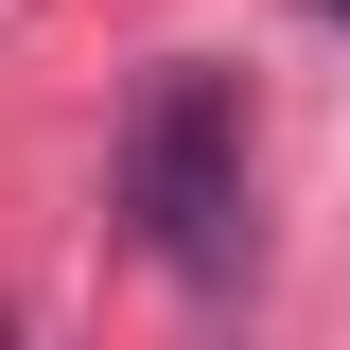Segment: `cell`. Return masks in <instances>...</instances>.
Listing matches in <instances>:
<instances>
[{
	"mask_svg": "<svg viewBox=\"0 0 350 350\" xmlns=\"http://www.w3.org/2000/svg\"><path fill=\"white\" fill-rule=\"evenodd\" d=\"M123 211H140V245L175 262V280H245V88L228 70H140V105H123Z\"/></svg>",
	"mask_w": 350,
	"mask_h": 350,
	"instance_id": "1",
	"label": "cell"
},
{
	"mask_svg": "<svg viewBox=\"0 0 350 350\" xmlns=\"http://www.w3.org/2000/svg\"><path fill=\"white\" fill-rule=\"evenodd\" d=\"M315 18H350V0H315Z\"/></svg>",
	"mask_w": 350,
	"mask_h": 350,
	"instance_id": "2",
	"label": "cell"
}]
</instances>
